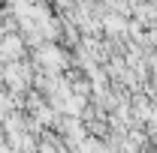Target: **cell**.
Here are the masks:
<instances>
[{
    "instance_id": "obj_1",
    "label": "cell",
    "mask_w": 157,
    "mask_h": 153,
    "mask_svg": "<svg viewBox=\"0 0 157 153\" xmlns=\"http://www.w3.org/2000/svg\"><path fill=\"white\" fill-rule=\"evenodd\" d=\"M145 45H157V27H148L145 30V39H142Z\"/></svg>"
}]
</instances>
